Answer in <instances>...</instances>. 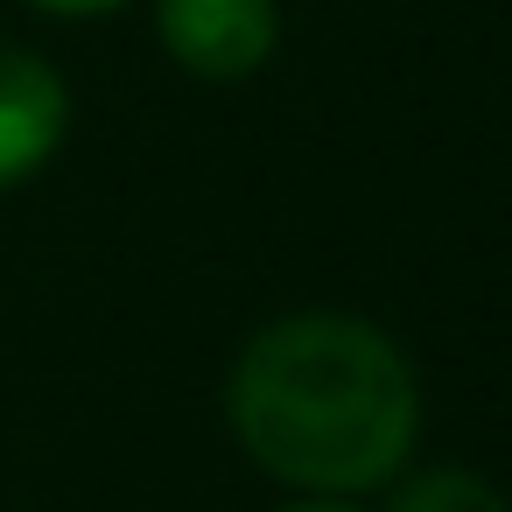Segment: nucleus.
Returning a JSON list of instances; mask_svg holds the SVG:
<instances>
[{"mask_svg":"<svg viewBox=\"0 0 512 512\" xmlns=\"http://www.w3.org/2000/svg\"><path fill=\"white\" fill-rule=\"evenodd\" d=\"M155 29H162V50L190 78L232 85L274 57L281 8L274 0H155Z\"/></svg>","mask_w":512,"mask_h":512,"instance_id":"nucleus-2","label":"nucleus"},{"mask_svg":"<svg viewBox=\"0 0 512 512\" xmlns=\"http://www.w3.org/2000/svg\"><path fill=\"white\" fill-rule=\"evenodd\" d=\"M288 512H351L344 498H302V505H288Z\"/></svg>","mask_w":512,"mask_h":512,"instance_id":"nucleus-6","label":"nucleus"},{"mask_svg":"<svg viewBox=\"0 0 512 512\" xmlns=\"http://www.w3.org/2000/svg\"><path fill=\"white\" fill-rule=\"evenodd\" d=\"M29 8H43V15H113L127 0H29Z\"/></svg>","mask_w":512,"mask_h":512,"instance_id":"nucleus-5","label":"nucleus"},{"mask_svg":"<svg viewBox=\"0 0 512 512\" xmlns=\"http://www.w3.org/2000/svg\"><path fill=\"white\" fill-rule=\"evenodd\" d=\"M71 134V92L64 78L15 50V43H0V190H15L29 183Z\"/></svg>","mask_w":512,"mask_h":512,"instance_id":"nucleus-3","label":"nucleus"},{"mask_svg":"<svg viewBox=\"0 0 512 512\" xmlns=\"http://www.w3.org/2000/svg\"><path fill=\"white\" fill-rule=\"evenodd\" d=\"M393 512H512V505H505V491L491 477L442 463V470H414L393 491Z\"/></svg>","mask_w":512,"mask_h":512,"instance_id":"nucleus-4","label":"nucleus"},{"mask_svg":"<svg viewBox=\"0 0 512 512\" xmlns=\"http://www.w3.org/2000/svg\"><path fill=\"white\" fill-rule=\"evenodd\" d=\"M225 414L267 477L309 498H358L414 456L421 386L386 330L358 316H281L232 358Z\"/></svg>","mask_w":512,"mask_h":512,"instance_id":"nucleus-1","label":"nucleus"}]
</instances>
